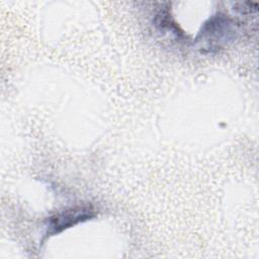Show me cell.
I'll list each match as a JSON object with an SVG mask.
<instances>
[{"label":"cell","instance_id":"obj_1","mask_svg":"<svg viewBox=\"0 0 259 259\" xmlns=\"http://www.w3.org/2000/svg\"><path fill=\"white\" fill-rule=\"evenodd\" d=\"M235 33L236 28L233 20L224 15H217L203 24L198 33L197 41L202 50L218 51L233 40Z\"/></svg>","mask_w":259,"mask_h":259},{"label":"cell","instance_id":"obj_2","mask_svg":"<svg viewBox=\"0 0 259 259\" xmlns=\"http://www.w3.org/2000/svg\"><path fill=\"white\" fill-rule=\"evenodd\" d=\"M94 215L90 206H75L61 211L50 218L48 225V234L55 235L80 223L91 219Z\"/></svg>","mask_w":259,"mask_h":259}]
</instances>
